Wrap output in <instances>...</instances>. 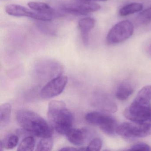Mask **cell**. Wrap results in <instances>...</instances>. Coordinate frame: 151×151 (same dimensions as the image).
Listing matches in <instances>:
<instances>
[{
    "label": "cell",
    "instance_id": "cb8c5ba5",
    "mask_svg": "<svg viewBox=\"0 0 151 151\" xmlns=\"http://www.w3.org/2000/svg\"><path fill=\"white\" fill-rule=\"evenodd\" d=\"M60 151H77L79 150V148H76V147H63L61 149H60Z\"/></svg>",
    "mask_w": 151,
    "mask_h": 151
},
{
    "label": "cell",
    "instance_id": "83f0119b",
    "mask_svg": "<svg viewBox=\"0 0 151 151\" xmlns=\"http://www.w3.org/2000/svg\"><path fill=\"white\" fill-rule=\"evenodd\" d=\"M99 1H106L107 0H99Z\"/></svg>",
    "mask_w": 151,
    "mask_h": 151
},
{
    "label": "cell",
    "instance_id": "4316f807",
    "mask_svg": "<svg viewBox=\"0 0 151 151\" xmlns=\"http://www.w3.org/2000/svg\"><path fill=\"white\" fill-rule=\"evenodd\" d=\"M149 122H151V110H150V120H149Z\"/></svg>",
    "mask_w": 151,
    "mask_h": 151
},
{
    "label": "cell",
    "instance_id": "6da1fadb",
    "mask_svg": "<svg viewBox=\"0 0 151 151\" xmlns=\"http://www.w3.org/2000/svg\"><path fill=\"white\" fill-rule=\"evenodd\" d=\"M19 125L26 132L40 138L52 137L54 129L43 117L31 110L22 109L16 114Z\"/></svg>",
    "mask_w": 151,
    "mask_h": 151
},
{
    "label": "cell",
    "instance_id": "7402d4cb",
    "mask_svg": "<svg viewBox=\"0 0 151 151\" xmlns=\"http://www.w3.org/2000/svg\"><path fill=\"white\" fill-rule=\"evenodd\" d=\"M38 28L40 31L47 35L54 36L56 34V31L53 27L50 24L45 23H41L37 24Z\"/></svg>",
    "mask_w": 151,
    "mask_h": 151
},
{
    "label": "cell",
    "instance_id": "9a60e30c",
    "mask_svg": "<svg viewBox=\"0 0 151 151\" xmlns=\"http://www.w3.org/2000/svg\"><path fill=\"white\" fill-rule=\"evenodd\" d=\"M19 139L17 135L10 134L1 140L0 150L4 149H11L15 147L18 145Z\"/></svg>",
    "mask_w": 151,
    "mask_h": 151
},
{
    "label": "cell",
    "instance_id": "484cf974",
    "mask_svg": "<svg viewBox=\"0 0 151 151\" xmlns=\"http://www.w3.org/2000/svg\"><path fill=\"white\" fill-rule=\"evenodd\" d=\"M79 1H91V0H78Z\"/></svg>",
    "mask_w": 151,
    "mask_h": 151
},
{
    "label": "cell",
    "instance_id": "ac0fdd59",
    "mask_svg": "<svg viewBox=\"0 0 151 151\" xmlns=\"http://www.w3.org/2000/svg\"><path fill=\"white\" fill-rule=\"evenodd\" d=\"M36 140L34 137L28 136L22 139L17 147V151H32L35 148Z\"/></svg>",
    "mask_w": 151,
    "mask_h": 151
},
{
    "label": "cell",
    "instance_id": "8fae6325",
    "mask_svg": "<svg viewBox=\"0 0 151 151\" xmlns=\"http://www.w3.org/2000/svg\"><path fill=\"white\" fill-rule=\"evenodd\" d=\"M95 25V20L91 17L83 18L78 22V28L81 32L82 41L85 45H88L89 42V32Z\"/></svg>",
    "mask_w": 151,
    "mask_h": 151
},
{
    "label": "cell",
    "instance_id": "44dd1931",
    "mask_svg": "<svg viewBox=\"0 0 151 151\" xmlns=\"http://www.w3.org/2000/svg\"><path fill=\"white\" fill-rule=\"evenodd\" d=\"M102 146V141L100 138H95L91 140L86 147V151H98L101 150Z\"/></svg>",
    "mask_w": 151,
    "mask_h": 151
},
{
    "label": "cell",
    "instance_id": "8992f818",
    "mask_svg": "<svg viewBox=\"0 0 151 151\" xmlns=\"http://www.w3.org/2000/svg\"><path fill=\"white\" fill-rule=\"evenodd\" d=\"M100 9V5L91 1L67 2L62 6V9L65 12L80 15H86L99 11Z\"/></svg>",
    "mask_w": 151,
    "mask_h": 151
},
{
    "label": "cell",
    "instance_id": "5bb4252c",
    "mask_svg": "<svg viewBox=\"0 0 151 151\" xmlns=\"http://www.w3.org/2000/svg\"><path fill=\"white\" fill-rule=\"evenodd\" d=\"M12 107L9 103H5L0 106V126L1 128L6 126L10 122Z\"/></svg>",
    "mask_w": 151,
    "mask_h": 151
},
{
    "label": "cell",
    "instance_id": "2e32d148",
    "mask_svg": "<svg viewBox=\"0 0 151 151\" xmlns=\"http://www.w3.org/2000/svg\"><path fill=\"white\" fill-rule=\"evenodd\" d=\"M135 100L147 105H151V85L143 87L138 93Z\"/></svg>",
    "mask_w": 151,
    "mask_h": 151
},
{
    "label": "cell",
    "instance_id": "5b68a950",
    "mask_svg": "<svg viewBox=\"0 0 151 151\" xmlns=\"http://www.w3.org/2000/svg\"><path fill=\"white\" fill-rule=\"evenodd\" d=\"M151 108V106H144L132 101L125 109L124 115L131 122L138 123L147 122L150 120Z\"/></svg>",
    "mask_w": 151,
    "mask_h": 151
},
{
    "label": "cell",
    "instance_id": "e0dca14e",
    "mask_svg": "<svg viewBox=\"0 0 151 151\" xmlns=\"http://www.w3.org/2000/svg\"><path fill=\"white\" fill-rule=\"evenodd\" d=\"M143 8V5L141 3L137 2L130 3L122 8L119 10V14L122 17L127 16L140 12Z\"/></svg>",
    "mask_w": 151,
    "mask_h": 151
},
{
    "label": "cell",
    "instance_id": "d6986e66",
    "mask_svg": "<svg viewBox=\"0 0 151 151\" xmlns=\"http://www.w3.org/2000/svg\"><path fill=\"white\" fill-rule=\"evenodd\" d=\"M53 146V139L52 137L41 138L37 147L36 151H51Z\"/></svg>",
    "mask_w": 151,
    "mask_h": 151
},
{
    "label": "cell",
    "instance_id": "4fadbf2b",
    "mask_svg": "<svg viewBox=\"0 0 151 151\" xmlns=\"http://www.w3.org/2000/svg\"><path fill=\"white\" fill-rule=\"evenodd\" d=\"M134 92V88L129 82H123L120 84L116 92L117 99L124 101L127 99Z\"/></svg>",
    "mask_w": 151,
    "mask_h": 151
},
{
    "label": "cell",
    "instance_id": "7c38bea8",
    "mask_svg": "<svg viewBox=\"0 0 151 151\" xmlns=\"http://www.w3.org/2000/svg\"><path fill=\"white\" fill-rule=\"evenodd\" d=\"M28 5L32 10L49 15L54 18L61 17L62 15L55 11L48 4L44 2L31 1L28 3Z\"/></svg>",
    "mask_w": 151,
    "mask_h": 151
},
{
    "label": "cell",
    "instance_id": "277c9868",
    "mask_svg": "<svg viewBox=\"0 0 151 151\" xmlns=\"http://www.w3.org/2000/svg\"><path fill=\"white\" fill-rule=\"evenodd\" d=\"M134 26L128 20L119 22L113 26L108 33L106 43L108 45H114L122 43L132 35Z\"/></svg>",
    "mask_w": 151,
    "mask_h": 151
},
{
    "label": "cell",
    "instance_id": "603a6c76",
    "mask_svg": "<svg viewBox=\"0 0 151 151\" xmlns=\"http://www.w3.org/2000/svg\"><path fill=\"white\" fill-rule=\"evenodd\" d=\"M129 150L134 151H151V146L143 142H139L131 147Z\"/></svg>",
    "mask_w": 151,
    "mask_h": 151
},
{
    "label": "cell",
    "instance_id": "ba28073f",
    "mask_svg": "<svg viewBox=\"0 0 151 151\" xmlns=\"http://www.w3.org/2000/svg\"><path fill=\"white\" fill-rule=\"evenodd\" d=\"M97 125L105 134L110 136L116 134V129L118 126L114 117L102 113L100 115Z\"/></svg>",
    "mask_w": 151,
    "mask_h": 151
},
{
    "label": "cell",
    "instance_id": "52a82bcc",
    "mask_svg": "<svg viewBox=\"0 0 151 151\" xmlns=\"http://www.w3.org/2000/svg\"><path fill=\"white\" fill-rule=\"evenodd\" d=\"M68 78L66 76H60L55 77L44 86L40 92L44 99H50L60 95L65 89Z\"/></svg>",
    "mask_w": 151,
    "mask_h": 151
},
{
    "label": "cell",
    "instance_id": "3957f363",
    "mask_svg": "<svg viewBox=\"0 0 151 151\" xmlns=\"http://www.w3.org/2000/svg\"><path fill=\"white\" fill-rule=\"evenodd\" d=\"M123 123L118 125L116 134L125 139H136L145 137L151 134V124Z\"/></svg>",
    "mask_w": 151,
    "mask_h": 151
},
{
    "label": "cell",
    "instance_id": "7a4b0ae2",
    "mask_svg": "<svg viewBox=\"0 0 151 151\" xmlns=\"http://www.w3.org/2000/svg\"><path fill=\"white\" fill-rule=\"evenodd\" d=\"M47 119L53 129L61 135H66L73 126V114L65 102L61 101L52 100L49 102Z\"/></svg>",
    "mask_w": 151,
    "mask_h": 151
},
{
    "label": "cell",
    "instance_id": "30bf717a",
    "mask_svg": "<svg viewBox=\"0 0 151 151\" xmlns=\"http://www.w3.org/2000/svg\"><path fill=\"white\" fill-rule=\"evenodd\" d=\"M88 131L85 128H72L65 135L70 143L75 145L81 146L85 143L88 138Z\"/></svg>",
    "mask_w": 151,
    "mask_h": 151
},
{
    "label": "cell",
    "instance_id": "9c48e42d",
    "mask_svg": "<svg viewBox=\"0 0 151 151\" xmlns=\"http://www.w3.org/2000/svg\"><path fill=\"white\" fill-rule=\"evenodd\" d=\"M7 14L12 16L16 17H28L37 19L38 12L34 10H31L29 9L17 4H11L6 8Z\"/></svg>",
    "mask_w": 151,
    "mask_h": 151
},
{
    "label": "cell",
    "instance_id": "d4e9b609",
    "mask_svg": "<svg viewBox=\"0 0 151 151\" xmlns=\"http://www.w3.org/2000/svg\"><path fill=\"white\" fill-rule=\"evenodd\" d=\"M147 53L151 57V44L148 47V48H147Z\"/></svg>",
    "mask_w": 151,
    "mask_h": 151
},
{
    "label": "cell",
    "instance_id": "ffe728a7",
    "mask_svg": "<svg viewBox=\"0 0 151 151\" xmlns=\"http://www.w3.org/2000/svg\"><path fill=\"white\" fill-rule=\"evenodd\" d=\"M137 22L145 24L151 22V6L139 14L137 18Z\"/></svg>",
    "mask_w": 151,
    "mask_h": 151
}]
</instances>
